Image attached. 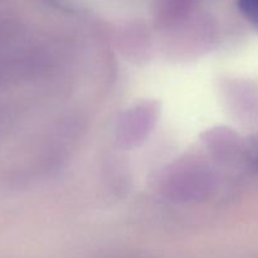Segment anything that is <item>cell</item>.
Returning <instances> with one entry per match:
<instances>
[{"mask_svg":"<svg viewBox=\"0 0 258 258\" xmlns=\"http://www.w3.org/2000/svg\"><path fill=\"white\" fill-rule=\"evenodd\" d=\"M238 7L244 18L258 29V0H238Z\"/></svg>","mask_w":258,"mask_h":258,"instance_id":"6da1fadb","label":"cell"},{"mask_svg":"<svg viewBox=\"0 0 258 258\" xmlns=\"http://www.w3.org/2000/svg\"><path fill=\"white\" fill-rule=\"evenodd\" d=\"M48 2H50L52 4L58 5V7H60V8H64L66 5H68L67 0H48Z\"/></svg>","mask_w":258,"mask_h":258,"instance_id":"7a4b0ae2","label":"cell"}]
</instances>
